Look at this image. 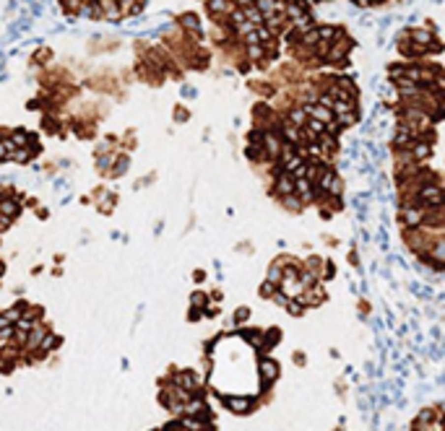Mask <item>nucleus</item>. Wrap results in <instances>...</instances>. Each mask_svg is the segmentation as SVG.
<instances>
[{
    "label": "nucleus",
    "instance_id": "obj_5",
    "mask_svg": "<svg viewBox=\"0 0 445 431\" xmlns=\"http://www.w3.org/2000/svg\"><path fill=\"white\" fill-rule=\"evenodd\" d=\"M294 195H299V200L302 203H307V200H313V182L310 179H294Z\"/></svg>",
    "mask_w": 445,
    "mask_h": 431
},
{
    "label": "nucleus",
    "instance_id": "obj_11",
    "mask_svg": "<svg viewBox=\"0 0 445 431\" xmlns=\"http://www.w3.org/2000/svg\"><path fill=\"white\" fill-rule=\"evenodd\" d=\"M193 304H203V293H195V296H193Z\"/></svg>",
    "mask_w": 445,
    "mask_h": 431
},
{
    "label": "nucleus",
    "instance_id": "obj_4",
    "mask_svg": "<svg viewBox=\"0 0 445 431\" xmlns=\"http://www.w3.org/2000/svg\"><path fill=\"white\" fill-rule=\"evenodd\" d=\"M258 369H260V379H263V384H271V382L279 377V364H276L274 359H260Z\"/></svg>",
    "mask_w": 445,
    "mask_h": 431
},
{
    "label": "nucleus",
    "instance_id": "obj_12",
    "mask_svg": "<svg viewBox=\"0 0 445 431\" xmlns=\"http://www.w3.org/2000/svg\"><path fill=\"white\" fill-rule=\"evenodd\" d=\"M0 273H3V262H0Z\"/></svg>",
    "mask_w": 445,
    "mask_h": 431
},
{
    "label": "nucleus",
    "instance_id": "obj_8",
    "mask_svg": "<svg viewBox=\"0 0 445 431\" xmlns=\"http://www.w3.org/2000/svg\"><path fill=\"white\" fill-rule=\"evenodd\" d=\"M276 190H279L284 198L294 195V179L289 177V174H281V177H279V182H276Z\"/></svg>",
    "mask_w": 445,
    "mask_h": 431
},
{
    "label": "nucleus",
    "instance_id": "obj_3",
    "mask_svg": "<svg viewBox=\"0 0 445 431\" xmlns=\"http://www.w3.org/2000/svg\"><path fill=\"white\" fill-rule=\"evenodd\" d=\"M175 387H180V390H185V392H193V390H198L201 387V379L195 377L193 372H177L175 374Z\"/></svg>",
    "mask_w": 445,
    "mask_h": 431
},
{
    "label": "nucleus",
    "instance_id": "obj_1",
    "mask_svg": "<svg viewBox=\"0 0 445 431\" xmlns=\"http://www.w3.org/2000/svg\"><path fill=\"white\" fill-rule=\"evenodd\" d=\"M416 203H419L424 210L427 208H443L445 205V190L438 185H424L416 192Z\"/></svg>",
    "mask_w": 445,
    "mask_h": 431
},
{
    "label": "nucleus",
    "instance_id": "obj_10",
    "mask_svg": "<svg viewBox=\"0 0 445 431\" xmlns=\"http://www.w3.org/2000/svg\"><path fill=\"white\" fill-rule=\"evenodd\" d=\"M430 255H432V258L438 260V262H445V239H438V242H435V247L430 250Z\"/></svg>",
    "mask_w": 445,
    "mask_h": 431
},
{
    "label": "nucleus",
    "instance_id": "obj_6",
    "mask_svg": "<svg viewBox=\"0 0 445 431\" xmlns=\"http://www.w3.org/2000/svg\"><path fill=\"white\" fill-rule=\"evenodd\" d=\"M409 36H412V44H416V47H422V50H427V44H432V47L438 44V42L432 39V34L424 31V29H414Z\"/></svg>",
    "mask_w": 445,
    "mask_h": 431
},
{
    "label": "nucleus",
    "instance_id": "obj_7",
    "mask_svg": "<svg viewBox=\"0 0 445 431\" xmlns=\"http://www.w3.org/2000/svg\"><path fill=\"white\" fill-rule=\"evenodd\" d=\"M224 405L229 410H234V413H248L253 402H250V398H226Z\"/></svg>",
    "mask_w": 445,
    "mask_h": 431
},
{
    "label": "nucleus",
    "instance_id": "obj_9",
    "mask_svg": "<svg viewBox=\"0 0 445 431\" xmlns=\"http://www.w3.org/2000/svg\"><path fill=\"white\" fill-rule=\"evenodd\" d=\"M0 210L5 213V218H13V216H19V203H16V200H3Z\"/></svg>",
    "mask_w": 445,
    "mask_h": 431
},
{
    "label": "nucleus",
    "instance_id": "obj_2",
    "mask_svg": "<svg viewBox=\"0 0 445 431\" xmlns=\"http://www.w3.org/2000/svg\"><path fill=\"white\" fill-rule=\"evenodd\" d=\"M424 216H427V210L422 205H406L404 213H401V224L406 229H416V226L424 224Z\"/></svg>",
    "mask_w": 445,
    "mask_h": 431
}]
</instances>
